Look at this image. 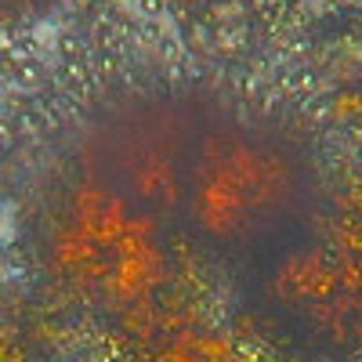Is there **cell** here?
I'll return each mask as SVG.
<instances>
[{
  "label": "cell",
  "instance_id": "1",
  "mask_svg": "<svg viewBox=\"0 0 362 362\" xmlns=\"http://www.w3.org/2000/svg\"><path fill=\"white\" fill-rule=\"evenodd\" d=\"M312 203V167L293 138L243 112H192L174 210L199 235L250 243L290 228Z\"/></svg>",
  "mask_w": 362,
  "mask_h": 362
}]
</instances>
